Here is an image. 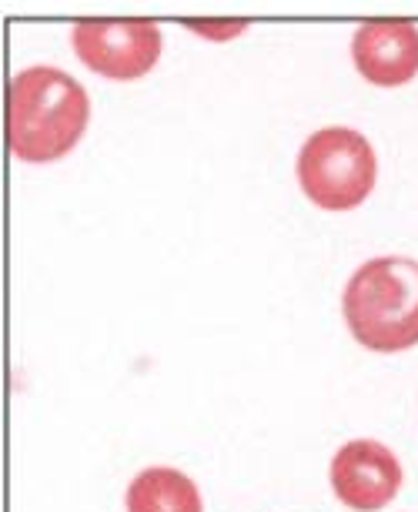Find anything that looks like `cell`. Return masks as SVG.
<instances>
[{
	"label": "cell",
	"mask_w": 418,
	"mask_h": 512,
	"mask_svg": "<svg viewBox=\"0 0 418 512\" xmlns=\"http://www.w3.org/2000/svg\"><path fill=\"white\" fill-rule=\"evenodd\" d=\"M74 54L108 81H138L161 61L164 37L154 21H77Z\"/></svg>",
	"instance_id": "obj_4"
},
{
	"label": "cell",
	"mask_w": 418,
	"mask_h": 512,
	"mask_svg": "<svg viewBox=\"0 0 418 512\" xmlns=\"http://www.w3.org/2000/svg\"><path fill=\"white\" fill-rule=\"evenodd\" d=\"M91 124L84 84L54 64L14 74L7 88V148L24 164H54L81 144Z\"/></svg>",
	"instance_id": "obj_1"
},
{
	"label": "cell",
	"mask_w": 418,
	"mask_h": 512,
	"mask_svg": "<svg viewBox=\"0 0 418 512\" xmlns=\"http://www.w3.org/2000/svg\"><path fill=\"white\" fill-rule=\"evenodd\" d=\"M335 499L352 512H378L402 489V462L375 439H352L335 452L332 469Z\"/></svg>",
	"instance_id": "obj_5"
},
{
	"label": "cell",
	"mask_w": 418,
	"mask_h": 512,
	"mask_svg": "<svg viewBox=\"0 0 418 512\" xmlns=\"http://www.w3.org/2000/svg\"><path fill=\"white\" fill-rule=\"evenodd\" d=\"M295 175L301 195L315 208L355 211L375 191L378 158L362 131L332 124L301 144Z\"/></svg>",
	"instance_id": "obj_3"
},
{
	"label": "cell",
	"mask_w": 418,
	"mask_h": 512,
	"mask_svg": "<svg viewBox=\"0 0 418 512\" xmlns=\"http://www.w3.org/2000/svg\"><path fill=\"white\" fill-rule=\"evenodd\" d=\"M342 315L352 338L378 355L418 345V262L378 255L358 265L342 292Z\"/></svg>",
	"instance_id": "obj_2"
},
{
	"label": "cell",
	"mask_w": 418,
	"mask_h": 512,
	"mask_svg": "<svg viewBox=\"0 0 418 512\" xmlns=\"http://www.w3.org/2000/svg\"><path fill=\"white\" fill-rule=\"evenodd\" d=\"M355 71L375 88H402L418 74V27L412 21H368L352 37Z\"/></svg>",
	"instance_id": "obj_6"
},
{
	"label": "cell",
	"mask_w": 418,
	"mask_h": 512,
	"mask_svg": "<svg viewBox=\"0 0 418 512\" xmlns=\"http://www.w3.org/2000/svg\"><path fill=\"white\" fill-rule=\"evenodd\" d=\"M188 31L204 37V41H215V44H228L235 41L248 31L245 21H188Z\"/></svg>",
	"instance_id": "obj_8"
},
{
	"label": "cell",
	"mask_w": 418,
	"mask_h": 512,
	"mask_svg": "<svg viewBox=\"0 0 418 512\" xmlns=\"http://www.w3.org/2000/svg\"><path fill=\"white\" fill-rule=\"evenodd\" d=\"M124 506H128V512H204L194 479L171 466L141 469L131 479Z\"/></svg>",
	"instance_id": "obj_7"
}]
</instances>
